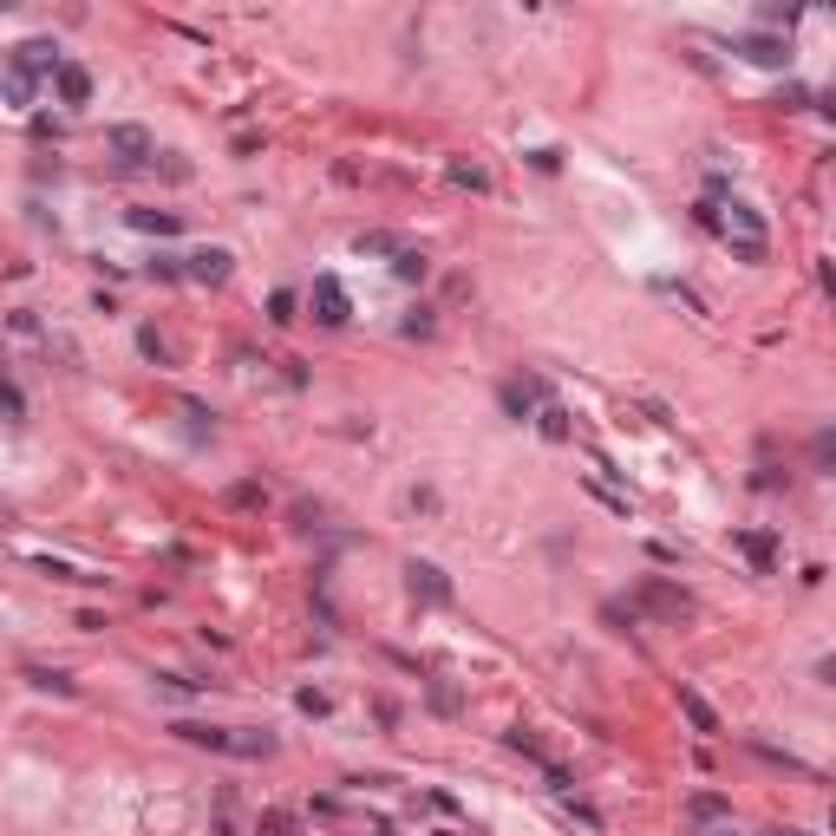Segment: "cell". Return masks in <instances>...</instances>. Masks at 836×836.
<instances>
[{
  "mask_svg": "<svg viewBox=\"0 0 836 836\" xmlns=\"http://www.w3.org/2000/svg\"><path fill=\"white\" fill-rule=\"evenodd\" d=\"M425 700H432L438 719H458V712H464V700H458V686H451V680H425Z\"/></svg>",
  "mask_w": 836,
  "mask_h": 836,
  "instance_id": "5bb4252c",
  "label": "cell"
},
{
  "mask_svg": "<svg viewBox=\"0 0 836 836\" xmlns=\"http://www.w3.org/2000/svg\"><path fill=\"white\" fill-rule=\"evenodd\" d=\"M229 751H242V758H268V751H274V732H236Z\"/></svg>",
  "mask_w": 836,
  "mask_h": 836,
  "instance_id": "7402d4cb",
  "label": "cell"
},
{
  "mask_svg": "<svg viewBox=\"0 0 836 836\" xmlns=\"http://www.w3.org/2000/svg\"><path fill=\"white\" fill-rule=\"evenodd\" d=\"M536 432H543L549 444H562V438H569V412H562V405H555V399H549V405L536 412Z\"/></svg>",
  "mask_w": 836,
  "mask_h": 836,
  "instance_id": "e0dca14e",
  "label": "cell"
},
{
  "mask_svg": "<svg viewBox=\"0 0 836 836\" xmlns=\"http://www.w3.org/2000/svg\"><path fill=\"white\" fill-rule=\"evenodd\" d=\"M229 248H190V255H183V274H190V282H209V288H222V282H229Z\"/></svg>",
  "mask_w": 836,
  "mask_h": 836,
  "instance_id": "8992f818",
  "label": "cell"
},
{
  "mask_svg": "<svg viewBox=\"0 0 836 836\" xmlns=\"http://www.w3.org/2000/svg\"><path fill=\"white\" fill-rule=\"evenodd\" d=\"M60 72V46L52 40H26L14 46L7 60H0V92H7V105H33L40 98V79Z\"/></svg>",
  "mask_w": 836,
  "mask_h": 836,
  "instance_id": "6da1fadb",
  "label": "cell"
},
{
  "mask_svg": "<svg viewBox=\"0 0 836 836\" xmlns=\"http://www.w3.org/2000/svg\"><path fill=\"white\" fill-rule=\"evenodd\" d=\"M830 451H836V438H830V432H817V438H811V458H817V470L830 464Z\"/></svg>",
  "mask_w": 836,
  "mask_h": 836,
  "instance_id": "4dcf8cb0",
  "label": "cell"
},
{
  "mask_svg": "<svg viewBox=\"0 0 836 836\" xmlns=\"http://www.w3.org/2000/svg\"><path fill=\"white\" fill-rule=\"evenodd\" d=\"M294 706H301V712H314V719H320V712H327V692H314V686H301V692H294Z\"/></svg>",
  "mask_w": 836,
  "mask_h": 836,
  "instance_id": "f546056e",
  "label": "cell"
},
{
  "mask_svg": "<svg viewBox=\"0 0 836 836\" xmlns=\"http://www.w3.org/2000/svg\"><path fill=\"white\" fill-rule=\"evenodd\" d=\"M634 615H640V621L680 627V621H692V595L680 589V581H666V575H647V581L634 589Z\"/></svg>",
  "mask_w": 836,
  "mask_h": 836,
  "instance_id": "3957f363",
  "label": "cell"
},
{
  "mask_svg": "<svg viewBox=\"0 0 836 836\" xmlns=\"http://www.w3.org/2000/svg\"><path fill=\"white\" fill-rule=\"evenodd\" d=\"M52 92H60V105H86V98H92V72L72 66V60H60V72H52Z\"/></svg>",
  "mask_w": 836,
  "mask_h": 836,
  "instance_id": "9c48e42d",
  "label": "cell"
},
{
  "mask_svg": "<svg viewBox=\"0 0 836 836\" xmlns=\"http://www.w3.org/2000/svg\"><path fill=\"white\" fill-rule=\"evenodd\" d=\"M601 621L615 627V634H627V627H640V615H634V601H601Z\"/></svg>",
  "mask_w": 836,
  "mask_h": 836,
  "instance_id": "44dd1931",
  "label": "cell"
},
{
  "mask_svg": "<svg viewBox=\"0 0 836 836\" xmlns=\"http://www.w3.org/2000/svg\"><path fill=\"white\" fill-rule=\"evenodd\" d=\"M432 327H438V320H432V308H412V320H405L412 340H432Z\"/></svg>",
  "mask_w": 836,
  "mask_h": 836,
  "instance_id": "f1b7e54d",
  "label": "cell"
},
{
  "mask_svg": "<svg viewBox=\"0 0 836 836\" xmlns=\"http://www.w3.org/2000/svg\"><path fill=\"white\" fill-rule=\"evenodd\" d=\"M255 836H301V823H294L288 811H262V823H255Z\"/></svg>",
  "mask_w": 836,
  "mask_h": 836,
  "instance_id": "603a6c76",
  "label": "cell"
},
{
  "mask_svg": "<svg viewBox=\"0 0 836 836\" xmlns=\"http://www.w3.org/2000/svg\"><path fill=\"white\" fill-rule=\"evenodd\" d=\"M353 248H359V255H399L405 242H399V236H385V229H359Z\"/></svg>",
  "mask_w": 836,
  "mask_h": 836,
  "instance_id": "2e32d148",
  "label": "cell"
},
{
  "mask_svg": "<svg viewBox=\"0 0 836 836\" xmlns=\"http://www.w3.org/2000/svg\"><path fill=\"white\" fill-rule=\"evenodd\" d=\"M405 589H412V601H425V608H451V581H444V569L438 562H405Z\"/></svg>",
  "mask_w": 836,
  "mask_h": 836,
  "instance_id": "277c9868",
  "label": "cell"
},
{
  "mask_svg": "<svg viewBox=\"0 0 836 836\" xmlns=\"http://www.w3.org/2000/svg\"><path fill=\"white\" fill-rule=\"evenodd\" d=\"M510 751H523V758H529V765H549V751H543L536 738H529V732H510Z\"/></svg>",
  "mask_w": 836,
  "mask_h": 836,
  "instance_id": "4316f807",
  "label": "cell"
},
{
  "mask_svg": "<svg viewBox=\"0 0 836 836\" xmlns=\"http://www.w3.org/2000/svg\"><path fill=\"white\" fill-rule=\"evenodd\" d=\"M549 405V385L543 379H504V412L510 418H536Z\"/></svg>",
  "mask_w": 836,
  "mask_h": 836,
  "instance_id": "ba28073f",
  "label": "cell"
},
{
  "mask_svg": "<svg viewBox=\"0 0 836 836\" xmlns=\"http://www.w3.org/2000/svg\"><path fill=\"white\" fill-rule=\"evenodd\" d=\"M738 549L751 555V562H758V575H771V569H777V543L765 536V529H738Z\"/></svg>",
  "mask_w": 836,
  "mask_h": 836,
  "instance_id": "4fadbf2b",
  "label": "cell"
},
{
  "mask_svg": "<svg viewBox=\"0 0 836 836\" xmlns=\"http://www.w3.org/2000/svg\"><path fill=\"white\" fill-rule=\"evenodd\" d=\"M738 52H745L751 66H791V46H785V40H771V33H745Z\"/></svg>",
  "mask_w": 836,
  "mask_h": 836,
  "instance_id": "30bf717a",
  "label": "cell"
},
{
  "mask_svg": "<svg viewBox=\"0 0 836 836\" xmlns=\"http://www.w3.org/2000/svg\"><path fill=\"white\" fill-rule=\"evenodd\" d=\"M183 745H209V751H229L236 745V732H222V726H197V719H177V726H171Z\"/></svg>",
  "mask_w": 836,
  "mask_h": 836,
  "instance_id": "8fae6325",
  "label": "cell"
},
{
  "mask_svg": "<svg viewBox=\"0 0 836 836\" xmlns=\"http://www.w3.org/2000/svg\"><path fill=\"white\" fill-rule=\"evenodd\" d=\"M294 308H301V301H294L288 288H282V294H268V320H274V327H288V320H301Z\"/></svg>",
  "mask_w": 836,
  "mask_h": 836,
  "instance_id": "cb8c5ba5",
  "label": "cell"
},
{
  "mask_svg": "<svg viewBox=\"0 0 836 836\" xmlns=\"http://www.w3.org/2000/svg\"><path fill=\"white\" fill-rule=\"evenodd\" d=\"M451 183L458 190H490V177L478 171V163H451Z\"/></svg>",
  "mask_w": 836,
  "mask_h": 836,
  "instance_id": "d4e9b609",
  "label": "cell"
},
{
  "mask_svg": "<svg viewBox=\"0 0 836 836\" xmlns=\"http://www.w3.org/2000/svg\"><path fill=\"white\" fill-rule=\"evenodd\" d=\"M308 308H314V320H320V327H347V288L333 282V274H320L314 294H308Z\"/></svg>",
  "mask_w": 836,
  "mask_h": 836,
  "instance_id": "52a82bcc",
  "label": "cell"
},
{
  "mask_svg": "<svg viewBox=\"0 0 836 836\" xmlns=\"http://www.w3.org/2000/svg\"><path fill=\"white\" fill-rule=\"evenodd\" d=\"M144 274H151V282H183V262H177V255H157Z\"/></svg>",
  "mask_w": 836,
  "mask_h": 836,
  "instance_id": "484cf974",
  "label": "cell"
},
{
  "mask_svg": "<svg viewBox=\"0 0 836 836\" xmlns=\"http://www.w3.org/2000/svg\"><path fill=\"white\" fill-rule=\"evenodd\" d=\"M137 347H144V353L157 359V367H171V347H163V340H157V327H144V333H137Z\"/></svg>",
  "mask_w": 836,
  "mask_h": 836,
  "instance_id": "83f0119b",
  "label": "cell"
},
{
  "mask_svg": "<svg viewBox=\"0 0 836 836\" xmlns=\"http://www.w3.org/2000/svg\"><path fill=\"white\" fill-rule=\"evenodd\" d=\"M105 151L118 157V163H131V171L157 157V144H151V131H144V125H111V131H105Z\"/></svg>",
  "mask_w": 836,
  "mask_h": 836,
  "instance_id": "5b68a950",
  "label": "cell"
},
{
  "mask_svg": "<svg viewBox=\"0 0 836 836\" xmlns=\"http://www.w3.org/2000/svg\"><path fill=\"white\" fill-rule=\"evenodd\" d=\"M680 712H686V726H692V732H706V738L719 732V712H712V706H706L692 686H680Z\"/></svg>",
  "mask_w": 836,
  "mask_h": 836,
  "instance_id": "7c38bea8",
  "label": "cell"
},
{
  "mask_svg": "<svg viewBox=\"0 0 836 836\" xmlns=\"http://www.w3.org/2000/svg\"><path fill=\"white\" fill-rule=\"evenodd\" d=\"M131 229H144V236H177V209H131Z\"/></svg>",
  "mask_w": 836,
  "mask_h": 836,
  "instance_id": "9a60e30c",
  "label": "cell"
},
{
  "mask_svg": "<svg viewBox=\"0 0 836 836\" xmlns=\"http://www.w3.org/2000/svg\"><path fill=\"white\" fill-rule=\"evenodd\" d=\"M719 236H726L732 248V262H751L758 268L771 255V236H765V216L751 209V203H719Z\"/></svg>",
  "mask_w": 836,
  "mask_h": 836,
  "instance_id": "7a4b0ae2",
  "label": "cell"
},
{
  "mask_svg": "<svg viewBox=\"0 0 836 836\" xmlns=\"http://www.w3.org/2000/svg\"><path fill=\"white\" fill-rule=\"evenodd\" d=\"M26 686H40V692H60V700H72V692H79L66 673H46V666H26Z\"/></svg>",
  "mask_w": 836,
  "mask_h": 836,
  "instance_id": "ffe728a7",
  "label": "cell"
},
{
  "mask_svg": "<svg viewBox=\"0 0 836 836\" xmlns=\"http://www.w3.org/2000/svg\"><path fill=\"white\" fill-rule=\"evenodd\" d=\"M686 817H692V823H712V817H732V803H726V797H712V791H700V797L686 803Z\"/></svg>",
  "mask_w": 836,
  "mask_h": 836,
  "instance_id": "ac0fdd59",
  "label": "cell"
},
{
  "mask_svg": "<svg viewBox=\"0 0 836 836\" xmlns=\"http://www.w3.org/2000/svg\"><path fill=\"white\" fill-rule=\"evenodd\" d=\"M393 274H399V282H425V274H432V262L418 255V248H399V255H393Z\"/></svg>",
  "mask_w": 836,
  "mask_h": 836,
  "instance_id": "d6986e66",
  "label": "cell"
}]
</instances>
